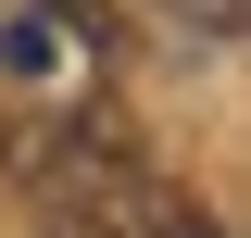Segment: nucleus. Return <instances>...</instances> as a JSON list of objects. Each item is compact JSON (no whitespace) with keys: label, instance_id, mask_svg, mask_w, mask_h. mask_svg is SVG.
I'll return each instance as SVG.
<instances>
[{"label":"nucleus","instance_id":"nucleus-1","mask_svg":"<svg viewBox=\"0 0 251 238\" xmlns=\"http://www.w3.org/2000/svg\"><path fill=\"white\" fill-rule=\"evenodd\" d=\"M201 13H226V0H201Z\"/></svg>","mask_w":251,"mask_h":238}]
</instances>
